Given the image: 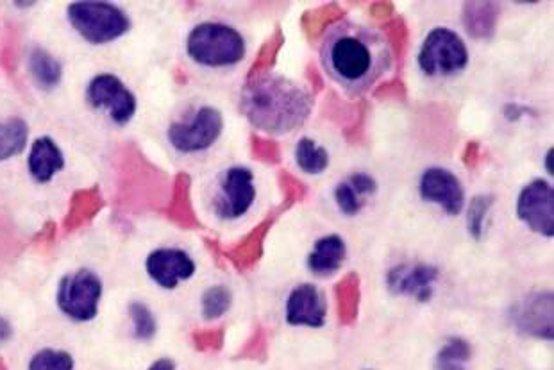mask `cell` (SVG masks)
Returning <instances> with one entry per match:
<instances>
[{"label":"cell","instance_id":"obj_1","mask_svg":"<svg viewBox=\"0 0 554 370\" xmlns=\"http://www.w3.org/2000/svg\"><path fill=\"white\" fill-rule=\"evenodd\" d=\"M324 72L349 97L369 92L392 67V52L378 29L342 20L320 45Z\"/></svg>","mask_w":554,"mask_h":370},{"label":"cell","instance_id":"obj_2","mask_svg":"<svg viewBox=\"0 0 554 370\" xmlns=\"http://www.w3.org/2000/svg\"><path fill=\"white\" fill-rule=\"evenodd\" d=\"M313 110V97L292 79L279 74L252 77L240 93V111L249 124L269 135H288L303 126Z\"/></svg>","mask_w":554,"mask_h":370},{"label":"cell","instance_id":"obj_3","mask_svg":"<svg viewBox=\"0 0 554 370\" xmlns=\"http://www.w3.org/2000/svg\"><path fill=\"white\" fill-rule=\"evenodd\" d=\"M186 54L206 68L235 67L247 54L244 34L224 22H201L186 38Z\"/></svg>","mask_w":554,"mask_h":370},{"label":"cell","instance_id":"obj_4","mask_svg":"<svg viewBox=\"0 0 554 370\" xmlns=\"http://www.w3.org/2000/svg\"><path fill=\"white\" fill-rule=\"evenodd\" d=\"M67 20L81 40L95 47L117 42L131 31V18L111 2H72L68 4Z\"/></svg>","mask_w":554,"mask_h":370},{"label":"cell","instance_id":"obj_5","mask_svg":"<svg viewBox=\"0 0 554 370\" xmlns=\"http://www.w3.org/2000/svg\"><path fill=\"white\" fill-rule=\"evenodd\" d=\"M104 297V281L93 269L68 272L59 279L56 288V306L72 322H92L101 312Z\"/></svg>","mask_w":554,"mask_h":370},{"label":"cell","instance_id":"obj_6","mask_svg":"<svg viewBox=\"0 0 554 370\" xmlns=\"http://www.w3.org/2000/svg\"><path fill=\"white\" fill-rule=\"evenodd\" d=\"M469 65V49L462 36L449 27H435L424 38L419 67L428 77H451Z\"/></svg>","mask_w":554,"mask_h":370},{"label":"cell","instance_id":"obj_7","mask_svg":"<svg viewBox=\"0 0 554 370\" xmlns=\"http://www.w3.org/2000/svg\"><path fill=\"white\" fill-rule=\"evenodd\" d=\"M224 131V118L217 108L202 106L192 117L172 122L167 140L181 154H197L213 147Z\"/></svg>","mask_w":554,"mask_h":370},{"label":"cell","instance_id":"obj_8","mask_svg":"<svg viewBox=\"0 0 554 370\" xmlns=\"http://www.w3.org/2000/svg\"><path fill=\"white\" fill-rule=\"evenodd\" d=\"M86 101L93 110L104 111L113 124L124 127L135 118L138 110L135 93L126 83L110 72L97 74L86 86Z\"/></svg>","mask_w":554,"mask_h":370},{"label":"cell","instance_id":"obj_9","mask_svg":"<svg viewBox=\"0 0 554 370\" xmlns=\"http://www.w3.org/2000/svg\"><path fill=\"white\" fill-rule=\"evenodd\" d=\"M256 199L254 176L247 167H231L220 177L213 211L222 220L242 219Z\"/></svg>","mask_w":554,"mask_h":370},{"label":"cell","instance_id":"obj_10","mask_svg":"<svg viewBox=\"0 0 554 370\" xmlns=\"http://www.w3.org/2000/svg\"><path fill=\"white\" fill-rule=\"evenodd\" d=\"M517 215L538 235L554 236V190L544 179H535L522 188Z\"/></svg>","mask_w":554,"mask_h":370},{"label":"cell","instance_id":"obj_11","mask_svg":"<svg viewBox=\"0 0 554 370\" xmlns=\"http://www.w3.org/2000/svg\"><path fill=\"white\" fill-rule=\"evenodd\" d=\"M195 261L192 256L176 247L154 249L145 260V272L154 285L163 290H176L183 281L195 274Z\"/></svg>","mask_w":554,"mask_h":370},{"label":"cell","instance_id":"obj_12","mask_svg":"<svg viewBox=\"0 0 554 370\" xmlns=\"http://www.w3.org/2000/svg\"><path fill=\"white\" fill-rule=\"evenodd\" d=\"M420 195L428 202H435L447 215H458L465 202L460 179L451 170L433 167L420 177Z\"/></svg>","mask_w":554,"mask_h":370},{"label":"cell","instance_id":"obj_13","mask_svg":"<svg viewBox=\"0 0 554 370\" xmlns=\"http://www.w3.org/2000/svg\"><path fill=\"white\" fill-rule=\"evenodd\" d=\"M437 267L426 263H403L388 270L387 286L394 295H408L417 301H429L438 279Z\"/></svg>","mask_w":554,"mask_h":370},{"label":"cell","instance_id":"obj_14","mask_svg":"<svg viewBox=\"0 0 554 370\" xmlns=\"http://www.w3.org/2000/svg\"><path fill=\"white\" fill-rule=\"evenodd\" d=\"M517 329L529 337L553 340V294L540 292L526 297L512 313Z\"/></svg>","mask_w":554,"mask_h":370},{"label":"cell","instance_id":"obj_15","mask_svg":"<svg viewBox=\"0 0 554 370\" xmlns=\"http://www.w3.org/2000/svg\"><path fill=\"white\" fill-rule=\"evenodd\" d=\"M328 304L319 288L310 283L295 286L286 301V320L292 326L322 328L326 322Z\"/></svg>","mask_w":554,"mask_h":370},{"label":"cell","instance_id":"obj_16","mask_svg":"<svg viewBox=\"0 0 554 370\" xmlns=\"http://www.w3.org/2000/svg\"><path fill=\"white\" fill-rule=\"evenodd\" d=\"M67 167L65 154L51 136H40L31 143L27 172L36 185H49Z\"/></svg>","mask_w":554,"mask_h":370},{"label":"cell","instance_id":"obj_17","mask_svg":"<svg viewBox=\"0 0 554 370\" xmlns=\"http://www.w3.org/2000/svg\"><path fill=\"white\" fill-rule=\"evenodd\" d=\"M345 256H347V247L342 236H322L308 256V269L315 276L328 278L344 265Z\"/></svg>","mask_w":554,"mask_h":370},{"label":"cell","instance_id":"obj_18","mask_svg":"<svg viewBox=\"0 0 554 370\" xmlns=\"http://www.w3.org/2000/svg\"><path fill=\"white\" fill-rule=\"evenodd\" d=\"M27 68L34 79V83L43 90H54L63 81V65L54 54L43 49L33 47L27 54Z\"/></svg>","mask_w":554,"mask_h":370},{"label":"cell","instance_id":"obj_19","mask_svg":"<svg viewBox=\"0 0 554 370\" xmlns=\"http://www.w3.org/2000/svg\"><path fill=\"white\" fill-rule=\"evenodd\" d=\"M29 126L22 118H8L0 122V163L13 160L26 151Z\"/></svg>","mask_w":554,"mask_h":370},{"label":"cell","instance_id":"obj_20","mask_svg":"<svg viewBox=\"0 0 554 370\" xmlns=\"http://www.w3.org/2000/svg\"><path fill=\"white\" fill-rule=\"evenodd\" d=\"M497 9L487 2L465 4V26L474 38H490L496 31Z\"/></svg>","mask_w":554,"mask_h":370},{"label":"cell","instance_id":"obj_21","mask_svg":"<svg viewBox=\"0 0 554 370\" xmlns=\"http://www.w3.org/2000/svg\"><path fill=\"white\" fill-rule=\"evenodd\" d=\"M295 163L304 174L319 176L329 167V152L311 138H301L295 145Z\"/></svg>","mask_w":554,"mask_h":370},{"label":"cell","instance_id":"obj_22","mask_svg":"<svg viewBox=\"0 0 554 370\" xmlns=\"http://www.w3.org/2000/svg\"><path fill=\"white\" fill-rule=\"evenodd\" d=\"M472 349L463 338H449L437 356V370H467L465 363L471 360Z\"/></svg>","mask_w":554,"mask_h":370},{"label":"cell","instance_id":"obj_23","mask_svg":"<svg viewBox=\"0 0 554 370\" xmlns=\"http://www.w3.org/2000/svg\"><path fill=\"white\" fill-rule=\"evenodd\" d=\"M131 322H133V335L140 342H149L158 333V320L154 317L151 308L145 303L135 301L127 308Z\"/></svg>","mask_w":554,"mask_h":370},{"label":"cell","instance_id":"obj_24","mask_svg":"<svg viewBox=\"0 0 554 370\" xmlns=\"http://www.w3.org/2000/svg\"><path fill=\"white\" fill-rule=\"evenodd\" d=\"M233 294L224 285L211 286L202 295V317L206 320L220 319L231 308Z\"/></svg>","mask_w":554,"mask_h":370},{"label":"cell","instance_id":"obj_25","mask_svg":"<svg viewBox=\"0 0 554 370\" xmlns=\"http://www.w3.org/2000/svg\"><path fill=\"white\" fill-rule=\"evenodd\" d=\"M76 362L74 356L63 349H42L34 354L27 370H74Z\"/></svg>","mask_w":554,"mask_h":370},{"label":"cell","instance_id":"obj_26","mask_svg":"<svg viewBox=\"0 0 554 370\" xmlns=\"http://www.w3.org/2000/svg\"><path fill=\"white\" fill-rule=\"evenodd\" d=\"M494 199L490 195H476L469 206V215H467V228L472 238L481 240L483 231H485V219L488 211L492 208Z\"/></svg>","mask_w":554,"mask_h":370},{"label":"cell","instance_id":"obj_27","mask_svg":"<svg viewBox=\"0 0 554 370\" xmlns=\"http://www.w3.org/2000/svg\"><path fill=\"white\" fill-rule=\"evenodd\" d=\"M335 201L338 210L342 211L347 217L358 215L361 208H363V204H365V199L354 190L353 185L349 181L336 186Z\"/></svg>","mask_w":554,"mask_h":370},{"label":"cell","instance_id":"obj_28","mask_svg":"<svg viewBox=\"0 0 554 370\" xmlns=\"http://www.w3.org/2000/svg\"><path fill=\"white\" fill-rule=\"evenodd\" d=\"M349 183L353 185L354 190H356L361 197L372 195L378 190L376 179L369 176V174H363V172H360V174H353V176L349 177Z\"/></svg>","mask_w":554,"mask_h":370},{"label":"cell","instance_id":"obj_29","mask_svg":"<svg viewBox=\"0 0 554 370\" xmlns=\"http://www.w3.org/2000/svg\"><path fill=\"white\" fill-rule=\"evenodd\" d=\"M13 335H15V329L11 326V322L4 315H0V345L8 344Z\"/></svg>","mask_w":554,"mask_h":370},{"label":"cell","instance_id":"obj_30","mask_svg":"<svg viewBox=\"0 0 554 370\" xmlns=\"http://www.w3.org/2000/svg\"><path fill=\"white\" fill-rule=\"evenodd\" d=\"M149 370H176V362H172L170 358H160L152 363Z\"/></svg>","mask_w":554,"mask_h":370},{"label":"cell","instance_id":"obj_31","mask_svg":"<svg viewBox=\"0 0 554 370\" xmlns=\"http://www.w3.org/2000/svg\"><path fill=\"white\" fill-rule=\"evenodd\" d=\"M553 154V149H549L546 154V170L549 174H553V165H551L553 163Z\"/></svg>","mask_w":554,"mask_h":370}]
</instances>
